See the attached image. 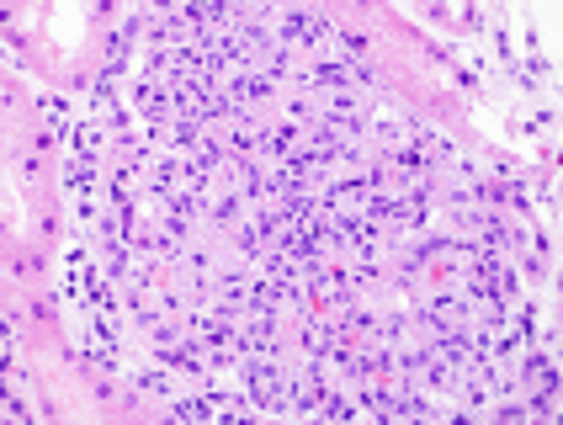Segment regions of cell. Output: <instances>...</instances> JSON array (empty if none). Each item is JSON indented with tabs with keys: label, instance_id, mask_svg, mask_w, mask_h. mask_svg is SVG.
Returning a JSON list of instances; mask_svg holds the SVG:
<instances>
[{
	"label": "cell",
	"instance_id": "obj_1",
	"mask_svg": "<svg viewBox=\"0 0 563 425\" xmlns=\"http://www.w3.org/2000/svg\"><path fill=\"white\" fill-rule=\"evenodd\" d=\"M255 393H261V399H277V372L255 367Z\"/></svg>",
	"mask_w": 563,
	"mask_h": 425
}]
</instances>
